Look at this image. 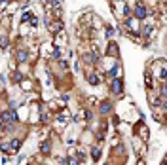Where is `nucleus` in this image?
Masks as SVG:
<instances>
[{
  "mask_svg": "<svg viewBox=\"0 0 167 165\" xmlns=\"http://www.w3.org/2000/svg\"><path fill=\"white\" fill-rule=\"evenodd\" d=\"M0 120H2V124H15L17 114H15V110H4L0 114Z\"/></svg>",
  "mask_w": 167,
  "mask_h": 165,
  "instance_id": "f257e3e1",
  "label": "nucleus"
},
{
  "mask_svg": "<svg viewBox=\"0 0 167 165\" xmlns=\"http://www.w3.org/2000/svg\"><path fill=\"white\" fill-rule=\"evenodd\" d=\"M133 15H135V19H137V21H141V19L146 17V8H144V4H142V2H139V4L135 6Z\"/></svg>",
  "mask_w": 167,
  "mask_h": 165,
  "instance_id": "f03ea898",
  "label": "nucleus"
},
{
  "mask_svg": "<svg viewBox=\"0 0 167 165\" xmlns=\"http://www.w3.org/2000/svg\"><path fill=\"white\" fill-rule=\"evenodd\" d=\"M110 87H112V93H122L123 82L120 80V78H112V84H110Z\"/></svg>",
  "mask_w": 167,
  "mask_h": 165,
  "instance_id": "7ed1b4c3",
  "label": "nucleus"
},
{
  "mask_svg": "<svg viewBox=\"0 0 167 165\" xmlns=\"http://www.w3.org/2000/svg\"><path fill=\"white\" fill-rule=\"evenodd\" d=\"M125 25L131 28V31H135V32H141V27H139V21H137L135 17H131V19H127L125 21Z\"/></svg>",
  "mask_w": 167,
  "mask_h": 165,
  "instance_id": "20e7f679",
  "label": "nucleus"
},
{
  "mask_svg": "<svg viewBox=\"0 0 167 165\" xmlns=\"http://www.w3.org/2000/svg\"><path fill=\"white\" fill-rule=\"evenodd\" d=\"M15 59L19 63H25L28 59V51H27V49H19V51H15Z\"/></svg>",
  "mask_w": 167,
  "mask_h": 165,
  "instance_id": "39448f33",
  "label": "nucleus"
},
{
  "mask_svg": "<svg viewBox=\"0 0 167 165\" xmlns=\"http://www.w3.org/2000/svg\"><path fill=\"white\" fill-rule=\"evenodd\" d=\"M19 148H21V140H19V139H13V140L10 142V152H17Z\"/></svg>",
  "mask_w": 167,
  "mask_h": 165,
  "instance_id": "423d86ee",
  "label": "nucleus"
},
{
  "mask_svg": "<svg viewBox=\"0 0 167 165\" xmlns=\"http://www.w3.org/2000/svg\"><path fill=\"white\" fill-rule=\"evenodd\" d=\"M112 110V103H108V101H105L103 104H101V114H108Z\"/></svg>",
  "mask_w": 167,
  "mask_h": 165,
  "instance_id": "0eeeda50",
  "label": "nucleus"
},
{
  "mask_svg": "<svg viewBox=\"0 0 167 165\" xmlns=\"http://www.w3.org/2000/svg\"><path fill=\"white\" fill-rule=\"evenodd\" d=\"M40 148H42V152H44V154H48L49 152V142H42Z\"/></svg>",
  "mask_w": 167,
  "mask_h": 165,
  "instance_id": "6e6552de",
  "label": "nucleus"
},
{
  "mask_svg": "<svg viewBox=\"0 0 167 165\" xmlns=\"http://www.w3.org/2000/svg\"><path fill=\"white\" fill-rule=\"evenodd\" d=\"M0 150H2V152H10V142H2V144H0Z\"/></svg>",
  "mask_w": 167,
  "mask_h": 165,
  "instance_id": "1a4fd4ad",
  "label": "nucleus"
},
{
  "mask_svg": "<svg viewBox=\"0 0 167 165\" xmlns=\"http://www.w3.org/2000/svg\"><path fill=\"white\" fill-rule=\"evenodd\" d=\"M91 156H93V160H99V156H101L99 148H93V150H91Z\"/></svg>",
  "mask_w": 167,
  "mask_h": 165,
  "instance_id": "9d476101",
  "label": "nucleus"
},
{
  "mask_svg": "<svg viewBox=\"0 0 167 165\" xmlns=\"http://www.w3.org/2000/svg\"><path fill=\"white\" fill-rule=\"evenodd\" d=\"M88 82H89V84H99V78H97L95 74H93V76H88Z\"/></svg>",
  "mask_w": 167,
  "mask_h": 165,
  "instance_id": "9b49d317",
  "label": "nucleus"
},
{
  "mask_svg": "<svg viewBox=\"0 0 167 165\" xmlns=\"http://www.w3.org/2000/svg\"><path fill=\"white\" fill-rule=\"evenodd\" d=\"M118 72H120V67H114L110 70V78H116V76H118Z\"/></svg>",
  "mask_w": 167,
  "mask_h": 165,
  "instance_id": "f8f14e48",
  "label": "nucleus"
},
{
  "mask_svg": "<svg viewBox=\"0 0 167 165\" xmlns=\"http://www.w3.org/2000/svg\"><path fill=\"white\" fill-rule=\"evenodd\" d=\"M106 51H108V53H114V55H116V51H118V48H116V44H110V48H108Z\"/></svg>",
  "mask_w": 167,
  "mask_h": 165,
  "instance_id": "ddd939ff",
  "label": "nucleus"
},
{
  "mask_svg": "<svg viewBox=\"0 0 167 165\" xmlns=\"http://www.w3.org/2000/svg\"><path fill=\"white\" fill-rule=\"evenodd\" d=\"M152 31H154V27H144V36H150Z\"/></svg>",
  "mask_w": 167,
  "mask_h": 165,
  "instance_id": "4468645a",
  "label": "nucleus"
},
{
  "mask_svg": "<svg viewBox=\"0 0 167 165\" xmlns=\"http://www.w3.org/2000/svg\"><path fill=\"white\" fill-rule=\"evenodd\" d=\"M13 80H15V82H21V80H23V76H21V72H13Z\"/></svg>",
  "mask_w": 167,
  "mask_h": 165,
  "instance_id": "2eb2a0df",
  "label": "nucleus"
},
{
  "mask_svg": "<svg viewBox=\"0 0 167 165\" xmlns=\"http://www.w3.org/2000/svg\"><path fill=\"white\" fill-rule=\"evenodd\" d=\"M8 46V38H0V48H6Z\"/></svg>",
  "mask_w": 167,
  "mask_h": 165,
  "instance_id": "dca6fc26",
  "label": "nucleus"
},
{
  "mask_svg": "<svg viewBox=\"0 0 167 165\" xmlns=\"http://www.w3.org/2000/svg\"><path fill=\"white\" fill-rule=\"evenodd\" d=\"M67 163H68V165H78V161L74 160V157H68V160H67Z\"/></svg>",
  "mask_w": 167,
  "mask_h": 165,
  "instance_id": "f3484780",
  "label": "nucleus"
},
{
  "mask_svg": "<svg viewBox=\"0 0 167 165\" xmlns=\"http://www.w3.org/2000/svg\"><path fill=\"white\" fill-rule=\"evenodd\" d=\"M112 34H114V28L108 27V28H106V36H112Z\"/></svg>",
  "mask_w": 167,
  "mask_h": 165,
  "instance_id": "a211bd4d",
  "label": "nucleus"
},
{
  "mask_svg": "<svg viewBox=\"0 0 167 165\" xmlns=\"http://www.w3.org/2000/svg\"><path fill=\"white\" fill-rule=\"evenodd\" d=\"M144 78H146V84H148V85H152V76H150V74H146Z\"/></svg>",
  "mask_w": 167,
  "mask_h": 165,
  "instance_id": "6ab92c4d",
  "label": "nucleus"
},
{
  "mask_svg": "<svg viewBox=\"0 0 167 165\" xmlns=\"http://www.w3.org/2000/svg\"><path fill=\"white\" fill-rule=\"evenodd\" d=\"M42 2H44L46 6H52V0H42Z\"/></svg>",
  "mask_w": 167,
  "mask_h": 165,
  "instance_id": "aec40b11",
  "label": "nucleus"
},
{
  "mask_svg": "<svg viewBox=\"0 0 167 165\" xmlns=\"http://www.w3.org/2000/svg\"><path fill=\"white\" fill-rule=\"evenodd\" d=\"M0 127H2V125H0ZM0 135H2V129H0Z\"/></svg>",
  "mask_w": 167,
  "mask_h": 165,
  "instance_id": "412c9836",
  "label": "nucleus"
},
{
  "mask_svg": "<svg viewBox=\"0 0 167 165\" xmlns=\"http://www.w3.org/2000/svg\"><path fill=\"white\" fill-rule=\"evenodd\" d=\"M116 2H122V0H116Z\"/></svg>",
  "mask_w": 167,
  "mask_h": 165,
  "instance_id": "4be33fe9",
  "label": "nucleus"
},
{
  "mask_svg": "<svg viewBox=\"0 0 167 165\" xmlns=\"http://www.w3.org/2000/svg\"><path fill=\"white\" fill-rule=\"evenodd\" d=\"M162 165H165V163H162Z\"/></svg>",
  "mask_w": 167,
  "mask_h": 165,
  "instance_id": "5701e85b",
  "label": "nucleus"
},
{
  "mask_svg": "<svg viewBox=\"0 0 167 165\" xmlns=\"http://www.w3.org/2000/svg\"><path fill=\"white\" fill-rule=\"evenodd\" d=\"M139 165H142V163H139Z\"/></svg>",
  "mask_w": 167,
  "mask_h": 165,
  "instance_id": "b1692460",
  "label": "nucleus"
}]
</instances>
